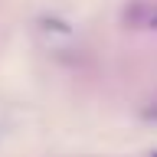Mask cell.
<instances>
[{
    "instance_id": "cell-1",
    "label": "cell",
    "mask_w": 157,
    "mask_h": 157,
    "mask_svg": "<svg viewBox=\"0 0 157 157\" xmlns=\"http://www.w3.org/2000/svg\"><path fill=\"white\" fill-rule=\"evenodd\" d=\"M151 157H157V154H151Z\"/></svg>"
}]
</instances>
